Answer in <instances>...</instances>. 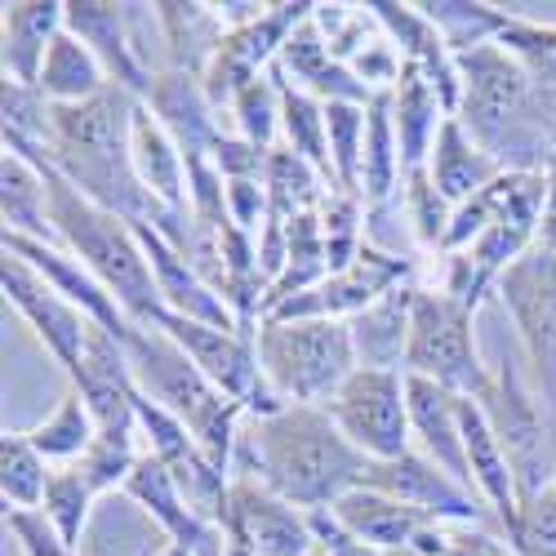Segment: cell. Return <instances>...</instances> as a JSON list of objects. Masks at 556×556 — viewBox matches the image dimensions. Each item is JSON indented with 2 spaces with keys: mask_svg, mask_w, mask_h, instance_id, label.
<instances>
[{
  "mask_svg": "<svg viewBox=\"0 0 556 556\" xmlns=\"http://www.w3.org/2000/svg\"><path fill=\"white\" fill-rule=\"evenodd\" d=\"M281 76V143L290 152H299L303 161H312L326 182L334 188V174H330V138H326V103H316L312 94H303L299 85L286 80V72L276 67Z\"/></svg>",
  "mask_w": 556,
  "mask_h": 556,
  "instance_id": "36",
  "label": "cell"
},
{
  "mask_svg": "<svg viewBox=\"0 0 556 556\" xmlns=\"http://www.w3.org/2000/svg\"><path fill=\"white\" fill-rule=\"evenodd\" d=\"M369 14L383 27V36L396 45V54L419 67L428 76V85L441 94L445 112H458V94H463V80H458V54L441 40V31L428 23V14L419 5H396V0H369Z\"/></svg>",
  "mask_w": 556,
  "mask_h": 556,
  "instance_id": "21",
  "label": "cell"
},
{
  "mask_svg": "<svg viewBox=\"0 0 556 556\" xmlns=\"http://www.w3.org/2000/svg\"><path fill=\"white\" fill-rule=\"evenodd\" d=\"M477 405L485 414L490 432L498 437L507 463H513L521 507L534 503L539 494H547L556 485V432L547 424L530 379L521 375V365L498 361L490 369V383L477 396Z\"/></svg>",
  "mask_w": 556,
  "mask_h": 556,
  "instance_id": "7",
  "label": "cell"
},
{
  "mask_svg": "<svg viewBox=\"0 0 556 556\" xmlns=\"http://www.w3.org/2000/svg\"><path fill=\"white\" fill-rule=\"evenodd\" d=\"M152 23L161 27L165 40V67L205 76L210 59L227 36V23L218 18L214 5H182V0H161L152 5Z\"/></svg>",
  "mask_w": 556,
  "mask_h": 556,
  "instance_id": "30",
  "label": "cell"
},
{
  "mask_svg": "<svg viewBox=\"0 0 556 556\" xmlns=\"http://www.w3.org/2000/svg\"><path fill=\"white\" fill-rule=\"evenodd\" d=\"M326 409L339 424V432L369 463H383V458L414 450L405 369H356Z\"/></svg>",
  "mask_w": 556,
  "mask_h": 556,
  "instance_id": "9",
  "label": "cell"
},
{
  "mask_svg": "<svg viewBox=\"0 0 556 556\" xmlns=\"http://www.w3.org/2000/svg\"><path fill=\"white\" fill-rule=\"evenodd\" d=\"M286 72L290 85H299L303 94H312L316 103H369L375 94L352 76L348 63H339L330 54V45L320 40V31L312 27V18L286 40L281 50V63H276Z\"/></svg>",
  "mask_w": 556,
  "mask_h": 556,
  "instance_id": "26",
  "label": "cell"
},
{
  "mask_svg": "<svg viewBox=\"0 0 556 556\" xmlns=\"http://www.w3.org/2000/svg\"><path fill=\"white\" fill-rule=\"evenodd\" d=\"M494 299L513 316L530 369V388L556 432V254L543 245L521 254L498 276Z\"/></svg>",
  "mask_w": 556,
  "mask_h": 556,
  "instance_id": "8",
  "label": "cell"
},
{
  "mask_svg": "<svg viewBox=\"0 0 556 556\" xmlns=\"http://www.w3.org/2000/svg\"><path fill=\"white\" fill-rule=\"evenodd\" d=\"M396 556H517L494 526H458V521H432L419 539Z\"/></svg>",
  "mask_w": 556,
  "mask_h": 556,
  "instance_id": "43",
  "label": "cell"
},
{
  "mask_svg": "<svg viewBox=\"0 0 556 556\" xmlns=\"http://www.w3.org/2000/svg\"><path fill=\"white\" fill-rule=\"evenodd\" d=\"M414 281V258H401L392 250H379L375 241H365L361 258L343 271H330L320 286L286 299L281 307H271L267 320H352L365 307H375L388 290Z\"/></svg>",
  "mask_w": 556,
  "mask_h": 556,
  "instance_id": "10",
  "label": "cell"
},
{
  "mask_svg": "<svg viewBox=\"0 0 556 556\" xmlns=\"http://www.w3.org/2000/svg\"><path fill=\"white\" fill-rule=\"evenodd\" d=\"M312 556H326V552H312Z\"/></svg>",
  "mask_w": 556,
  "mask_h": 556,
  "instance_id": "55",
  "label": "cell"
},
{
  "mask_svg": "<svg viewBox=\"0 0 556 556\" xmlns=\"http://www.w3.org/2000/svg\"><path fill=\"white\" fill-rule=\"evenodd\" d=\"M312 18V0H286V5H267L263 18L237 27V31H227L223 45H218V54L210 59L201 85H205V94L210 103L218 108V116L231 108V99H237V89L258 80L263 72H271L276 63H281V50H286V40Z\"/></svg>",
  "mask_w": 556,
  "mask_h": 556,
  "instance_id": "11",
  "label": "cell"
},
{
  "mask_svg": "<svg viewBox=\"0 0 556 556\" xmlns=\"http://www.w3.org/2000/svg\"><path fill=\"white\" fill-rule=\"evenodd\" d=\"M414 290L419 286H396L388 290L375 307L348 320L356 365L361 369H405V348H409V312H414Z\"/></svg>",
  "mask_w": 556,
  "mask_h": 556,
  "instance_id": "28",
  "label": "cell"
},
{
  "mask_svg": "<svg viewBox=\"0 0 556 556\" xmlns=\"http://www.w3.org/2000/svg\"><path fill=\"white\" fill-rule=\"evenodd\" d=\"M263 182H267V223H294L299 214L320 210V201L334 192L326 174L312 161H303L299 152H290L286 143L267 156Z\"/></svg>",
  "mask_w": 556,
  "mask_h": 556,
  "instance_id": "34",
  "label": "cell"
},
{
  "mask_svg": "<svg viewBox=\"0 0 556 556\" xmlns=\"http://www.w3.org/2000/svg\"><path fill=\"white\" fill-rule=\"evenodd\" d=\"M5 245V254H14V258H23L45 286L50 290H59L72 307H80L94 326H103V330H112L116 339H125L129 334V326L134 320L121 312V303H116V294L99 281L94 271H89L80 258H72L59 241H27V237H5L0 241Z\"/></svg>",
  "mask_w": 556,
  "mask_h": 556,
  "instance_id": "18",
  "label": "cell"
},
{
  "mask_svg": "<svg viewBox=\"0 0 556 556\" xmlns=\"http://www.w3.org/2000/svg\"><path fill=\"white\" fill-rule=\"evenodd\" d=\"M134 231H138L143 254L152 263L156 294H161V307L165 312H178V316H188V320H205V326H223V330H241L237 316H231V307H227V299L161 237L152 223H134Z\"/></svg>",
  "mask_w": 556,
  "mask_h": 556,
  "instance_id": "23",
  "label": "cell"
},
{
  "mask_svg": "<svg viewBox=\"0 0 556 556\" xmlns=\"http://www.w3.org/2000/svg\"><path fill=\"white\" fill-rule=\"evenodd\" d=\"M361 485L369 490H383L392 498H401L414 513H424L432 521H458V526H494L490 507L468 490L458 485L450 472H441L432 458H424L419 450H405L396 458L383 463H369ZM498 530V526H494Z\"/></svg>",
  "mask_w": 556,
  "mask_h": 556,
  "instance_id": "12",
  "label": "cell"
},
{
  "mask_svg": "<svg viewBox=\"0 0 556 556\" xmlns=\"http://www.w3.org/2000/svg\"><path fill=\"white\" fill-rule=\"evenodd\" d=\"M494 45H503L543 94L556 99V23H534V18L507 14V27L498 31Z\"/></svg>",
  "mask_w": 556,
  "mask_h": 556,
  "instance_id": "41",
  "label": "cell"
},
{
  "mask_svg": "<svg viewBox=\"0 0 556 556\" xmlns=\"http://www.w3.org/2000/svg\"><path fill=\"white\" fill-rule=\"evenodd\" d=\"M369 103H326V138H330V174L339 192L361 197V156H365Z\"/></svg>",
  "mask_w": 556,
  "mask_h": 556,
  "instance_id": "39",
  "label": "cell"
},
{
  "mask_svg": "<svg viewBox=\"0 0 556 556\" xmlns=\"http://www.w3.org/2000/svg\"><path fill=\"white\" fill-rule=\"evenodd\" d=\"M401 210L409 223V237L419 241V250L441 254L445 237H450V223H454V205L432 188L428 169H414L405 174V192H401Z\"/></svg>",
  "mask_w": 556,
  "mask_h": 556,
  "instance_id": "42",
  "label": "cell"
},
{
  "mask_svg": "<svg viewBox=\"0 0 556 556\" xmlns=\"http://www.w3.org/2000/svg\"><path fill=\"white\" fill-rule=\"evenodd\" d=\"M428 178H432V188L458 210V205H468L472 197H481L490 182L503 174L477 143H472V134L458 125V116H450L437 134V143H432V156H428Z\"/></svg>",
  "mask_w": 556,
  "mask_h": 556,
  "instance_id": "29",
  "label": "cell"
},
{
  "mask_svg": "<svg viewBox=\"0 0 556 556\" xmlns=\"http://www.w3.org/2000/svg\"><path fill=\"white\" fill-rule=\"evenodd\" d=\"M72 388L85 396L99 432H129V437H138V419H134L138 383H134V365H129L125 339H116L103 326H89L85 356H80L76 375H72Z\"/></svg>",
  "mask_w": 556,
  "mask_h": 556,
  "instance_id": "16",
  "label": "cell"
},
{
  "mask_svg": "<svg viewBox=\"0 0 556 556\" xmlns=\"http://www.w3.org/2000/svg\"><path fill=\"white\" fill-rule=\"evenodd\" d=\"M330 513H334V521H339L356 543L375 547V552H383V556L405 552L414 539H419V534L432 526V517L414 513V507H405L401 498H392V494H383V490H369V485L348 490V494L330 507Z\"/></svg>",
  "mask_w": 556,
  "mask_h": 556,
  "instance_id": "25",
  "label": "cell"
},
{
  "mask_svg": "<svg viewBox=\"0 0 556 556\" xmlns=\"http://www.w3.org/2000/svg\"><path fill=\"white\" fill-rule=\"evenodd\" d=\"M539 245L556 254V161L547 165V197H543V214H539Z\"/></svg>",
  "mask_w": 556,
  "mask_h": 556,
  "instance_id": "52",
  "label": "cell"
},
{
  "mask_svg": "<svg viewBox=\"0 0 556 556\" xmlns=\"http://www.w3.org/2000/svg\"><path fill=\"white\" fill-rule=\"evenodd\" d=\"M419 10L428 14V23L441 31V40L454 54L494 45L498 31L507 27V10H494V5H485V0H424Z\"/></svg>",
  "mask_w": 556,
  "mask_h": 556,
  "instance_id": "37",
  "label": "cell"
},
{
  "mask_svg": "<svg viewBox=\"0 0 556 556\" xmlns=\"http://www.w3.org/2000/svg\"><path fill=\"white\" fill-rule=\"evenodd\" d=\"M125 494L152 517V526L165 534V543L192 552V556H227V530L210 526L197 507L182 498L178 481L169 477L161 458H152V454L138 458L134 477L125 481Z\"/></svg>",
  "mask_w": 556,
  "mask_h": 556,
  "instance_id": "17",
  "label": "cell"
},
{
  "mask_svg": "<svg viewBox=\"0 0 556 556\" xmlns=\"http://www.w3.org/2000/svg\"><path fill=\"white\" fill-rule=\"evenodd\" d=\"M5 148L10 152H23L45 174V188H50V227H54V241L72 258H80L116 294L121 312L134 320V326H148V320L161 312V294H156V276H152V263L143 254V241H138L134 223H125L121 214H112V210L94 205L89 197H80L36 143L5 138Z\"/></svg>",
  "mask_w": 556,
  "mask_h": 556,
  "instance_id": "4",
  "label": "cell"
},
{
  "mask_svg": "<svg viewBox=\"0 0 556 556\" xmlns=\"http://www.w3.org/2000/svg\"><path fill=\"white\" fill-rule=\"evenodd\" d=\"M134 18L138 5H112V0H67V31L94 50V59L103 63L108 80L134 99H148L152 89V67L138 50L134 36Z\"/></svg>",
  "mask_w": 556,
  "mask_h": 556,
  "instance_id": "15",
  "label": "cell"
},
{
  "mask_svg": "<svg viewBox=\"0 0 556 556\" xmlns=\"http://www.w3.org/2000/svg\"><path fill=\"white\" fill-rule=\"evenodd\" d=\"M0 214H5V237L54 241L45 174L23 152H10V148L0 156Z\"/></svg>",
  "mask_w": 556,
  "mask_h": 556,
  "instance_id": "32",
  "label": "cell"
},
{
  "mask_svg": "<svg viewBox=\"0 0 556 556\" xmlns=\"http://www.w3.org/2000/svg\"><path fill=\"white\" fill-rule=\"evenodd\" d=\"M112 80L103 72V63L94 59V50L89 45H80L67 27L63 36L50 45V54H45V67H40V99L50 103V108H72V103H85V99H94L103 94Z\"/></svg>",
  "mask_w": 556,
  "mask_h": 556,
  "instance_id": "33",
  "label": "cell"
},
{
  "mask_svg": "<svg viewBox=\"0 0 556 556\" xmlns=\"http://www.w3.org/2000/svg\"><path fill=\"white\" fill-rule=\"evenodd\" d=\"M312 530H316V543H320V552H326V556H383V552H375V547L356 543V539L334 521L330 507L312 513Z\"/></svg>",
  "mask_w": 556,
  "mask_h": 556,
  "instance_id": "51",
  "label": "cell"
},
{
  "mask_svg": "<svg viewBox=\"0 0 556 556\" xmlns=\"http://www.w3.org/2000/svg\"><path fill=\"white\" fill-rule=\"evenodd\" d=\"M254 348L263 379L290 405L326 409L361 369L348 320H263Z\"/></svg>",
  "mask_w": 556,
  "mask_h": 556,
  "instance_id": "5",
  "label": "cell"
},
{
  "mask_svg": "<svg viewBox=\"0 0 556 556\" xmlns=\"http://www.w3.org/2000/svg\"><path fill=\"white\" fill-rule=\"evenodd\" d=\"M138 103L143 99L108 85L103 94L85 103L50 108V143L40 152L50 156V165L80 197L121 214L125 223H152L161 205L143 192V182L134 174V156H129Z\"/></svg>",
  "mask_w": 556,
  "mask_h": 556,
  "instance_id": "3",
  "label": "cell"
},
{
  "mask_svg": "<svg viewBox=\"0 0 556 556\" xmlns=\"http://www.w3.org/2000/svg\"><path fill=\"white\" fill-rule=\"evenodd\" d=\"M365 201L356 192H330L320 201V231H326V254H330V271H343L361 258L365 250Z\"/></svg>",
  "mask_w": 556,
  "mask_h": 556,
  "instance_id": "44",
  "label": "cell"
},
{
  "mask_svg": "<svg viewBox=\"0 0 556 556\" xmlns=\"http://www.w3.org/2000/svg\"><path fill=\"white\" fill-rule=\"evenodd\" d=\"M27 437H31V445L40 450V458L50 463V468H76V463L89 454V445H94L99 424H94V414H89L85 396L72 388V392L54 405L50 419L36 424Z\"/></svg>",
  "mask_w": 556,
  "mask_h": 556,
  "instance_id": "35",
  "label": "cell"
},
{
  "mask_svg": "<svg viewBox=\"0 0 556 556\" xmlns=\"http://www.w3.org/2000/svg\"><path fill=\"white\" fill-rule=\"evenodd\" d=\"M161 556H192V552H182V547H174V543H165V547H161Z\"/></svg>",
  "mask_w": 556,
  "mask_h": 556,
  "instance_id": "54",
  "label": "cell"
},
{
  "mask_svg": "<svg viewBox=\"0 0 556 556\" xmlns=\"http://www.w3.org/2000/svg\"><path fill=\"white\" fill-rule=\"evenodd\" d=\"M392 121H396V138H401L405 174L424 169L441 125L450 121V112H445L441 94L428 85V76L419 67H409V63H405V72H401V80L392 89Z\"/></svg>",
  "mask_w": 556,
  "mask_h": 556,
  "instance_id": "31",
  "label": "cell"
},
{
  "mask_svg": "<svg viewBox=\"0 0 556 556\" xmlns=\"http://www.w3.org/2000/svg\"><path fill=\"white\" fill-rule=\"evenodd\" d=\"M458 125L503 174H547L556 161V99L521 72L503 45L458 54Z\"/></svg>",
  "mask_w": 556,
  "mask_h": 556,
  "instance_id": "2",
  "label": "cell"
},
{
  "mask_svg": "<svg viewBox=\"0 0 556 556\" xmlns=\"http://www.w3.org/2000/svg\"><path fill=\"white\" fill-rule=\"evenodd\" d=\"M231 526H237L258 556H312L320 552L312 513L271 494L254 477H231Z\"/></svg>",
  "mask_w": 556,
  "mask_h": 556,
  "instance_id": "19",
  "label": "cell"
},
{
  "mask_svg": "<svg viewBox=\"0 0 556 556\" xmlns=\"http://www.w3.org/2000/svg\"><path fill=\"white\" fill-rule=\"evenodd\" d=\"M405 375L432 379L454 396H472V401L490 383V365L481 361V348H477V312L454 303L441 286L414 290Z\"/></svg>",
  "mask_w": 556,
  "mask_h": 556,
  "instance_id": "6",
  "label": "cell"
},
{
  "mask_svg": "<svg viewBox=\"0 0 556 556\" xmlns=\"http://www.w3.org/2000/svg\"><path fill=\"white\" fill-rule=\"evenodd\" d=\"M223 530H227V556H258V552H254V543H250L237 526H231V521H227Z\"/></svg>",
  "mask_w": 556,
  "mask_h": 556,
  "instance_id": "53",
  "label": "cell"
},
{
  "mask_svg": "<svg viewBox=\"0 0 556 556\" xmlns=\"http://www.w3.org/2000/svg\"><path fill=\"white\" fill-rule=\"evenodd\" d=\"M5 530L18 539L23 556H80L63 543V534L54 530V521L40 513V507H5Z\"/></svg>",
  "mask_w": 556,
  "mask_h": 556,
  "instance_id": "47",
  "label": "cell"
},
{
  "mask_svg": "<svg viewBox=\"0 0 556 556\" xmlns=\"http://www.w3.org/2000/svg\"><path fill=\"white\" fill-rule=\"evenodd\" d=\"M517 556H556V485L521 507Z\"/></svg>",
  "mask_w": 556,
  "mask_h": 556,
  "instance_id": "48",
  "label": "cell"
},
{
  "mask_svg": "<svg viewBox=\"0 0 556 556\" xmlns=\"http://www.w3.org/2000/svg\"><path fill=\"white\" fill-rule=\"evenodd\" d=\"M63 27H67L63 0H10L0 10V63H5V80L36 89L45 54L63 36Z\"/></svg>",
  "mask_w": 556,
  "mask_h": 556,
  "instance_id": "24",
  "label": "cell"
},
{
  "mask_svg": "<svg viewBox=\"0 0 556 556\" xmlns=\"http://www.w3.org/2000/svg\"><path fill=\"white\" fill-rule=\"evenodd\" d=\"M148 326L165 330L182 352L192 356V365L201 375L237 405H250V396L263 383V365H258V348L254 334L245 330H223V326H205V320H188L178 312H156Z\"/></svg>",
  "mask_w": 556,
  "mask_h": 556,
  "instance_id": "13",
  "label": "cell"
},
{
  "mask_svg": "<svg viewBox=\"0 0 556 556\" xmlns=\"http://www.w3.org/2000/svg\"><path fill=\"white\" fill-rule=\"evenodd\" d=\"M227 112L237 121V134L250 138L254 148H263V152L281 148L276 143V138H281V76H276V67L263 72L258 80L241 85Z\"/></svg>",
  "mask_w": 556,
  "mask_h": 556,
  "instance_id": "40",
  "label": "cell"
},
{
  "mask_svg": "<svg viewBox=\"0 0 556 556\" xmlns=\"http://www.w3.org/2000/svg\"><path fill=\"white\" fill-rule=\"evenodd\" d=\"M271 152H276V148H271ZM271 152L254 148L250 138H241V134H223L218 143H214V165H218V174H223L227 182H231V178H263Z\"/></svg>",
  "mask_w": 556,
  "mask_h": 556,
  "instance_id": "49",
  "label": "cell"
},
{
  "mask_svg": "<svg viewBox=\"0 0 556 556\" xmlns=\"http://www.w3.org/2000/svg\"><path fill=\"white\" fill-rule=\"evenodd\" d=\"M365 468L369 458L339 432L330 409L286 405L271 419L245 424L231 477H254L303 513H320L356 490Z\"/></svg>",
  "mask_w": 556,
  "mask_h": 556,
  "instance_id": "1",
  "label": "cell"
},
{
  "mask_svg": "<svg viewBox=\"0 0 556 556\" xmlns=\"http://www.w3.org/2000/svg\"><path fill=\"white\" fill-rule=\"evenodd\" d=\"M94 485H89L76 468H54V481H50V494H45L40 513L54 521V530L63 534V543L72 552H80V539H85V526H89V513H94Z\"/></svg>",
  "mask_w": 556,
  "mask_h": 556,
  "instance_id": "45",
  "label": "cell"
},
{
  "mask_svg": "<svg viewBox=\"0 0 556 556\" xmlns=\"http://www.w3.org/2000/svg\"><path fill=\"white\" fill-rule=\"evenodd\" d=\"M129 156H134V174L143 182V192L161 210H188V156L178 152L165 125L148 112V103H138V112H134Z\"/></svg>",
  "mask_w": 556,
  "mask_h": 556,
  "instance_id": "27",
  "label": "cell"
},
{
  "mask_svg": "<svg viewBox=\"0 0 556 556\" xmlns=\"http://www.w3.org/2000/svg\"><path fill=\"white\" fill-rule=\"evenodd\" d=\"M405 392H409V437L414 450L424 458H432L441 472H450L458 485L472 490V472H468V450H463V396H454L450 388L405 375ZM477 494V490H472Z\"/></svg>",
  "mask_w": 556,
  "mask_h": 556,
  "instance_id": "22",
  "label": "cell"
},
{
  "mask_svg": "<svg viewBox=\"0 0 556 556\" xmlns=\"http://www.w3.org/2000/svg\"><path fill=\"white\" fill-rule=\"evenodd\" d=\"M0 290H5L10 307L27 320L31 334L45 343V352H50L63 365V375L72 379L80 356H85V339H89V326H94V320H89L80 307H72L59 290L45 286L40 276L14 254L0 258Z\"/></svg>",
  "mask_w": 556,
  "mask_h": 556,
  "instance_id": "14",
  "label": "cell"
},
{
  "mask_svg": "<svg viewBox=\"0 0 556 556\" xmlns=\"http://www.w3.org/2000/svg\"><path fill=\"white\" fill-rule=\"evenodd\" d=\"M148 112L165 125V134L178 143V152L188 161H205L214 156V143L227 134L223 129V116L218 108L210 103L201 76L192 72H174V67H161L152 76V89H148Z\"/></svg>",
  "mask_w": 556,
  "mask_h": 556,
  "instance_id": "20",
  "label": "cell"
},
{
  "mask_svg": "<svg viewBox=\"0 0 556 556\" xmlns=\"http://www.w3.org/2000/svg\"><path fill=\"white\" fill-rule=\"evenodd\" d=\"M227 218L241 231H263L267 223V182L263 178H231L227 182Z\"/></svg>",
  "mask_w": 556,
  "mask_h": 556,
  "instance_id": "50",
  "label": "cell"
},
{
  "mask_svg": "<svg viewBox=\"0 0 556 556\" xmlns=\"http://www.w3.org/2000/svg\"><path fill=\"white\" fill-rule=\"evenodd\" d=\"M143 454L148 450H138V437L129 432H99L89 454L76 463V472L94 485V494H112V490H125V481L134 477Z\"/></svg>",
  "mask_w": 556,
  "mask_h": 556,
  "instance_id": "46",
  "label": "cell"
},
{
  "mask_svg": "<svg viewBox=\"0 0 556 556\" xmlns=\"http://www.w3.org/2000/svg\"><path fill=\"white\" fill-rule=\"evenodd\" d=\"M54 468L40 458L27 432H5L0 437V498L5 507H40L50 494Z\"/></svg>",
  "mask_w": 556,
  "mask_h": 556,
  "instance_id": "38",
  "label": "cell"
}]
</instances>
